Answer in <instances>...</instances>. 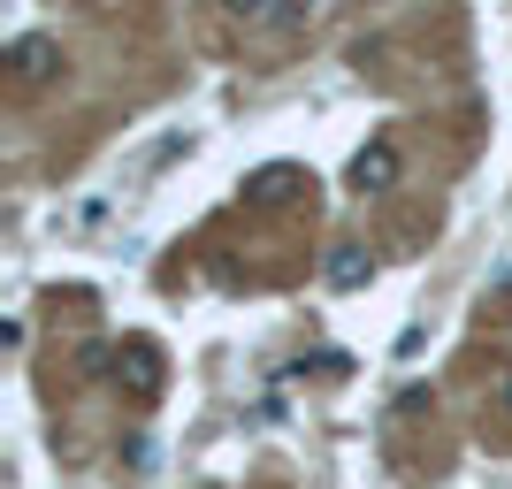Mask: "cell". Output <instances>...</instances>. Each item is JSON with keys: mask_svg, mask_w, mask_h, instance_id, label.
I'll return each instance as SVG.
<instances>
[{"mask_svg": "<svg viewBox=\"0 0 512 489\" xmlns=\"http://www.w3.org/2000/svg\"><path fill=\"white\" fill-rule=\"evenodd\" d=\"M390 176H398V153H390L383 138H375V146H360V161H352V184H360V192H383Z\"/></svg>", "mask_w": 512, "mask_h": 489, "instance_id": "obj_1", "label": "cell"}, {"mask_svg": "<svg viewBox=\"0 0 512 489\" xmlns=\"http://www.w3.org/2000/svg\"><path fill=\"white\" fill-rule=\"evenodd\" d=\"M8 62H16V77H23V85H39V77H54V46H46V39H23L16 54H8Z\"/></svg>", "mask_w": 512, "mask_h": 489, "instance_id": "obj_2", "label": "cell"}, {"mask_svg": "<svg viewBox=\"0 0 512 489\" xmlns=\"http://www.w3.org/2000/svg\"><path fill=\"white\" fill-rule=\"evenodd\" d=\"M329 283H337V291H352V283H367V260H360V253H337V260H329Z\"/></svg>", "mask_w": 512, "mask_h": 489, "instance_id": "obj_3", "label": "cell"}, {"mask_svg": "<svg viewBox=\"0 0 512 489\" xmlns=\"http://www.w3.org/2000/svg\"><path fill=\"white\" fill-rule=\"evenodd\" d=\"M505 413H512V383H505Z\"/></svg>", "mask_w": 512, "mask_h": 489, "instance_id": "obj_4", "label": "cell"}]
</instances>
